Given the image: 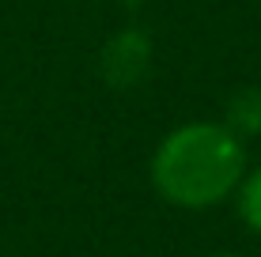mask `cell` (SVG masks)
<instances>
[{
  "instance_id": "obj_5",
  "label": "cell",
  "mask_w": 261,
  "mask_h": 257,
  "mask_svg": "<svg viewBox=\"0 0 261 257\" xmlns=\"http://www.w3.org/2000/svg\"><path fill=\"white\" fill-rule=\"evenodd\" d=\"M216 257H231V253H216Z\"/></svg>"
},
{
  "instance_id": "obj_4",
  "label": "cell",
  "mask_w": 261,
  "mask_h": 257,
  "mask_svg": "<svg viewBox=\"0 0 261 257\" xmlns=\"http://www.w3.org/2000/svg\"><path fill=\"white\" fill-rule=\"evenodd\" d=\"M239 212H242V219L261 235V166L250 174L246 182H239Z\"/></svg>"
},
{
  "instance_id": "obj_2",
  "label": "cell",
  "mask_w": 261,
  "mask_h": 257,
  "mask_svg": "<svg viewBox=\"0 0 261 257\" xmlns=\"http://www.w3.org/2000/svg\"><path fill=\"white\" fill-rule=\"evenodd\" d=\"M148 61H151V46L140 31H121L106 42L102 49V76L106 83L114 87H133L137 79L148 72Z\"/></svg>"
},
{
  "instance_id": "obj_1",
  "label": "cell",
  "mask_w": 261,
  "mask_h": 257,
  "mask_svg": "<svg viewBox=\"0 0 261 257\" xmlns=\"http://www.w3.org/2000/svg\"><path fill=\"white\" fill-rule=\"evenodd\" d=\"M151 182L170 205L208 208L239 189L242 140L223 121H190L155 148Z\"/></svg>"
},
{
  "instance_id": "obj_3",
  "label": "cell",
  "mask_w": 261,
  "mask_h": 257,
  "mask_svg": "<svg viewBox=\"0 0 261 257\" xmlns=\"http://www.w3.org/2000/svg\"><path fill=\"white\" fill-rule=\"evenodd\" d=\"M235 136H254L261 132V87H246L227 102V121H223Z\"/></svg>"
}]
</instances>
